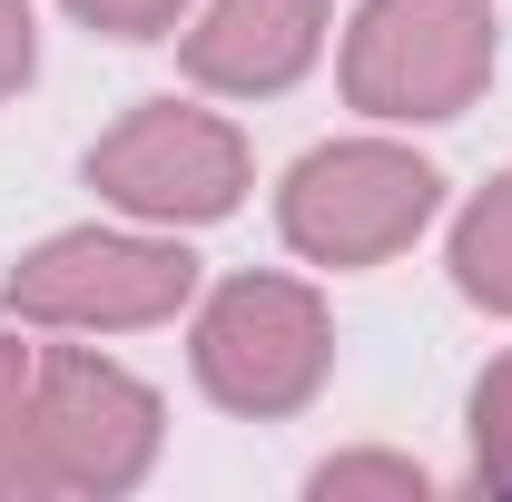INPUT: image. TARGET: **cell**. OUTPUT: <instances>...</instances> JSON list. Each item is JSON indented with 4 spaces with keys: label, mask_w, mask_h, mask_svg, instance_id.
I'll return each mask as SVG.
<instances>
[{
    "label": "cell",
    "mask_w": 512,
    "mask_h": 502,
    "mask_svg": "<svg viewBox=\"0 0 512 502\" xmlns=\"http://www.w3.org/2000/svg\"><path fill=\"white\" fill-rule=\"evenodd\" d=\"M306 502H434V473L414 453H325L306 473Z\"/></svg>",
    "instance_id": "obj_9"
},
{
    "label": "cell",
    "mask_w": 512,
    "mask_h": 502,
    "mask_svg": "<svg viewBox=\"0 0 512 502\" xmlns=\"http://www.w3.org/2000/svg\"><path fill=\"white\" fill-rule=\"evenodd\" d=\"M168 404L89 345H30L0 315V502H119L158 473Z\"/></svg>",
    "instance_id": "obj_1"
},
{
    "label": "cell",
    "mask_w": 512,
    "mask_h": 502,
    "mask_svg": "<svg viewBox=\"0 0 512 502\" xmlns=\"http://www.w3.org/2000/svg\"><path fill=\"white\" fill-rule=\"evenodd\" d=\"M197 256L178 227H60L40 247H20L0 266V315L30 325V335H148V325H178L197 306Z\"/></svg>",
    "instance_id": "obj_3"
},
{
    "label": "cell",
    "mask_w": 512,
    "mask_h": 502,
    "mask_svg": "<svg viewBox=\"0 0 512 502\" xmlns=\"http://www.w3.org/2000/svg\"><path fill=\"white\" fill-rule=\"evenodd\" d=\"M503 69L493 0H365L345 20L335 89L365 128H453Z\"/></svg>",
    "instance_id": "obj_4"
},
{
    "label": "cell",
    "mask_w": 512,
    "mask_h": 502,
    "mask_svg": "<svg viewBox=\"0 0 512 502\" xmlns=\"http://www.w3.org/2000/svg\"><path fill=\"white\" fill-rule=\"evenodd\" d=\"M188 375L237 424H286L335 384V306L286 266H247L197 286L188 306Z\"/></svg>",
    "instance_id": "obj_2"
},
{
    "label": "cell",
    "mask_w": 512,
    "mask_h": 502,
    "mask_svg": "<svg viewBox=\"0 0 512 502\" xmlns=\"http://www.w3.org/2000/svg\"><path fill=\"white\" fill-rule=\"evenodd\" d=\"M325 0H197L178 30V69L207 99H286L325 60Z\"/></svg>",
    "instance_id": "obj_7"
},
{
    "label": "cell",
    "mask_w": 512,
    "mask_h": 502,
    "mask_svg": "<svg viewBox=\"0 0 512 502\" xmlns=\"http://www.w3.org/2000/svg\"><path fill=\"white\" fill-rule=\"evenodd\" d=\"M89 40H178L197 0H60Z\"/></svg>",
    "instance_id": "obj_11"
},
{
    "label": "cell",
    "mask_w": 512,
    "mask_h": 502,
    "mask_svg": "<svg viewBox=\"0 0 512 502\" xmlns=\"http://www.w3.org/2000/svg\"><path fill=\"white\" fill-rule=\"evenodd\" d=\"M463 434H473V483H503V493H512V345L473 375V394H463Z\"/></svg>",
    "instance_id": "obj_10"
},
{
    "label": "cell",
    "mask_w": 512,
    "mask_h": 502,
    "mask_svg": "<svg viewBox=\"0 0 512 502\" xmlns=\"http://www.w3.org/2000/svg\"><path fill=\"white\" fill-rule=\"evenodd\" d=\"M444 266H453V296L473 315H503L512 325V168H493L483 188L453 207Z\"/></svg>",
    "instance_id": "obj_8"
},
{
    "label": "cell",
    "mask_w": 512,
    "mask_h": 502,
    "mask_svg": "<svg viewBox=\"0 0 512 502\" xmlns=\"http://www.w3.org/2000/svg\"><path fill=\"white\" fill-rule=\"evenodd\" d=\"M79 178L99 188V207H119L138 227H227L256 188V148L237 119L197 109V99H138L119 128L89 138Z\"/></svg>",
    "instance_id": "obj_6"
},
{
    "label": "cell",
    "mask_w": 512,
    "mask_h": 502,
    "mask_svg": "<svg viewBox=\"0 0 512 502\" xmlns=\"http://www.w3.org/2000/svg\"><path fill=\"white\" fill-rule=\"evenodd\" d=\"M40 79V10L30 0H0V109Z\"/></svg>",
    "instance_id": "obj_12"
},
{
    "label": "cell",
    "mask_w": 512,
    "mask_h": 502,
    "mask_svg": "<svg viewBox=\"0 0 512 502\" xmlns=\"http://www.w3.org/2000/svg\"><path fill=\"white\" fill-rule=\"evenodd\" d=\"M434 217H444V168L414 158L384 128L306 148L286 168V188H276V237L306 256V266H335V276L394 266Z\"/></svg>",
    "instance_id": "obj_5"
}]
</instances>
